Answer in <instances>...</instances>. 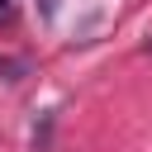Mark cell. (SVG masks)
<instances>
[{"instance_id": "obj_1", "label": "cell", "mask_w": 152, "mask_h": 152, "mask_svg": "<svg viewBox=\"0 0 152 152\" xmlns=\"http://www.w3.org/2000/svg\"><path fill=\"white\" fill-rule=\"evenodd\" d=\"M57 10H62V0H38V14L43 19H57Z\"/></svg>"}, {"instance_id": "obj_2", "label": "cell", "mask_w": 152, "mask_h": 152, "mask_svg": "<svg viewBox=\"0 0 152 152\" xmlns=\"http://www.w3.org/2000/svg\"><path fill=\"white\" fill-rule=\"evenodd\" d=\"M0 19H10V0H0Z\"/></svg>"}]
</instances>
